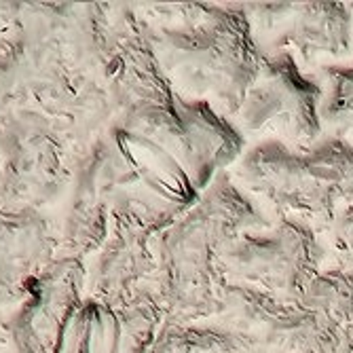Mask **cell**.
<instances>
[{
  "instance_id": "cell-1",
  "label": "cell",
  "mask_w": 353,
  "mask_h": 353,
  "mask_svg": "<svg viewBox=\"0 0 353 353\" xmlns=\"http://www.w3.org/2000/svg\"><path fill=\"white\" fill-rule=\"evenodd\" d=\"M114 98L117 114L77 182L70 237L79 241H102L112 229L159 235L245 152L229 119L170 85L138 17L123 43Z\"/></svg>"
},
{
  "instance_id": "cell-2",
  "label": "cell",
  "mask_w": 353,
  "mask_h": 353,
  "mask_svg": "<svg viewBox=\"0 0 353 353\" xmlns=\"http://www.w3.org/2000/svg\"><path fill=\"white\" fill-rule=\"evenodd\" d=\"M269 224L229 170L220 172L201 199L157 235V292L165 319H216L227 288L220 271L222 250L239 235Z\"/></svg>"
},
{
  "instance_id": "cell-3",
  "label": "cell",
  "mask_w": 353,
  "mask_h": 353,
  "mask_svg": "<svg viewBox=\"0 0 353 353\" xmlns=\"http://www.w3.org/2000/svg\"><path fill=\"white\" fill-rule=\"evenodd\" d=\"M174 21L150 26L146 39L159 68L186 100L233 121L259 74L261 51L239 3L178 5Z\"/></svg>"
},
{
  "instance_id": "cell-4",
  "label": "cell",
  "mask_w": 353,
  "mask_h": 353,
  "mask_svg": "<svg viewBox=\"0 0 353 353\" xmlns=\"http://www.w3.org/2000/svg\"><path fill=\"white\" fill-rule=\"evenodd\" d=\"M212 322L235 332L248 353H339L353 322V279L326 269L296 299L227 285Z\"/></svg>"
},
{
  "instance_id": "cell-5",
  "label": "cell",
  "mask_w": 353,
  "mask_h": 353,
  "mask_svg": "<svg viewBox=\"0 0 353 353\" xmlns=\"http://www.w3.org/2000/svg\"><path fill=\"white\" fill-rule=\"evenodd\" d=\"M229 174L250 197L315 229L353 208V146L341 138L324 136L309 148L256 142Z\"/></svg>"
},
{
  "instance_id": "cell-6",
  "label": "cell",
  "mask_w": 353,
  "mask_h": 353,
  "mask_svg": "<svg viewBox=\"0 0 353 353\" xmlns=\"http://www.w3.org/2000/svg\"><path fill=\"white\" fill-rule=\"evenodd\" d=\"M324 248L313 224L279 216L267 229L248 231L220 254L227 285L250 288L275 299H296L322 273Z\"/></svg>"
},
{
  "instance_id": "cell-7",
  "label": "cell",
  "mask_w": 353,
  "mask_h": 353,
  "mask_svg": "<svg viewBox=\"0 0 353 353\" xmlns=\"http://www.w3.org/2000/svg\"><path fill=\"white\" fill-rule=\"evenodd\" d=\"M322 98V85L307 77L290 53H261L259 74L231 123L243 140H277L309 148L324 138Z\"/></svg>"
},
{
  "instance_id": "cell-8",
  "label": "cell",
  "mask_w": 353,
  "mask_h": 353,
  "mask_svg": "<svg viewBox=\"0 0 353 353\" xmlns=\"http://www.w3.org/2000/svg\"><path fill=\"white\" fill-rule=\"evenodd\" d=\"M261 53H290L299 66L345 57L353 45V13L345 3H239Z\"/></svg>"
},
{
  "instance_id": "cell-9",
  "label": "cell",
  "mask_w": 353,
  "mask_h": 353,
  "mask_svg": "<svg viewBox=\"0 0 353 353\" xmlns=\"http://www.w3.org/2000/svg\"><path fill=\"white\" fill-rule=\"evenodd\" d=\"M163 322L157 296L112 305L85 294L66 313L55 353H150Z\"/></svg>"
},
{
  "instance_id": "cell-10",
  "label": "cell",
  "mask_w": 353,
  "mask_h": 353,
  "mask_svg": "<svg viewBox=\"0 0 353 353\" xmlns=\"http://www.w3.org/2000/svg\"><path fill=\"white\" fill-rule=\"evenodd\" d=\"M0 130L5 159L3 212H37L63 184V150L51 125L37 112L9 117Z\"/></svg>"
},
{
  "instance_id": "cell-11",
  "label": "cell",
  "mask_w": 353,
  "mask_h": 353,
  "mask_svg": "<svg viewBox=\"0 0 353 353\" xmlns=\"http://www.w3.org/2000/svg\"><path fill=\"white\" fill-rule=\"evenodd\" d=\"M85 288L87 275L77 259L55 263L9 317L13 353H55L66 313L85 296Z\"/></svg>"
},
{
  "instance_id": "cell-12",
  "label": "cell",
  "mask_w": 353,
  "mask_h": 353,
  "mask_svg": "<svg viewBox=\"0 0 353 353\" xmlns=\"http://www.w3.org/2000/svg\"><path fill=\"white\" fill-rule=\"evenodd\" d=\"M55 237L37 212L0 210V307L19 305L53 267Z\"/></svg>"
},
{
  "instance_id": "cell-13",
  "label": "cell",
  "mask_w": 353,
  "mask_h": 353,
  "mask_svg": "<svg viewBox=\"0 0 353 353\" xmlns=\"http://www.w3.org/2000/svg\"><path fill=\"white\" fill-rule=\"evenodd\" d=\"M150 353H248V347L235 332L216 322L165 319Z\"/></svg>"
},
{
  "instance_id": "cell-14",
  "label": "cell",
  "mask_w": 353,
  "mask_h": 353,
  "mask_svg": "<svg viewBox=\"0 0 353 353\" xmlns=\"http://www.w3.org/2000/svg\"><path fill=\"white\" fill-rule=\"evenodd\" d=\"M317 77L324 81V98L319 106L324 136L341 138L353 146V63L319 66Z\"/></svg>"
},
{
  "instance_id": "cell-15",
  "label": "cell",
  "mask_w": 353,
  "mask_h": 353,
  "mask_svg": "<svg viewBox=\"0 0 353 353\" xmlns=\"http://www.w3.org/2000/svg\"><path fill=\"white\" fill-rule=\"evenodd\" d=\"M322 229L326 233L328 250L336 265L332 269H339L353 279V208L336 214Z\"/></svg>"
},
{
  "instance_id": "cell-16",
  "label": "cell",
  "mask_w": 353,
  "mask_h": 353,
  "mask_svg": "<svg viewBox=\"0 0 353 353\" xmlns=\"http://www.w3.org/2000/svg\"><path fill=\"white\" fill-rule=\"evenodd\" d=\"M0 353H13L11 349V334H9V317H0Z\"/></svg>"
},
{
  "instance_id": "cell-17",
  "label": "cell",
  "mask_w": 353,
  "mask_h": 353,
  "mask_svg": "<svg viewBox=\"0 0 353 353\" xmlns=\"http://www.w3.org/2000/svg\"><path fill=\"white\" fill-rule=\"evenodd\" d=\"M339 353H353V322L345 328Z\"/></svg>"
},
{
  "instance_id": "cell-18",
  "label": "cell",
  "mask_w": 353,
  "mask_h": 353,
  "mask_svg": "<svg viewBox=\"0 0 353 353\" xmlns=\"http://www.w3.org/2000/svg\"><path fill=\"white\" fill-rule=\"evenodd\" d=\"M349 9H351V13H353V3H349Z\"/></svg>"
}]
</instances>
